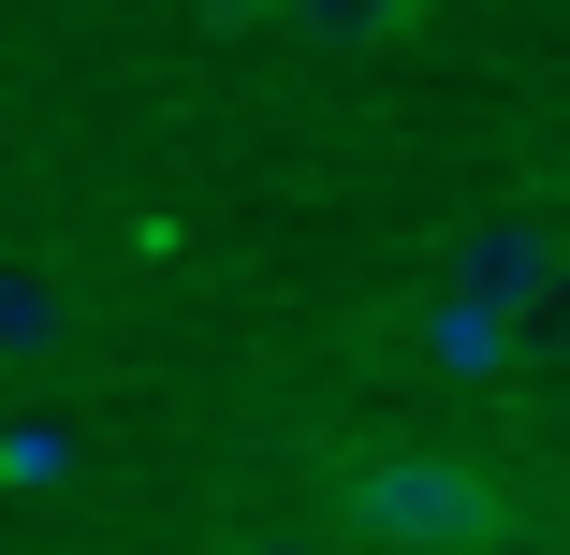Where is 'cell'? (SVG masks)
<instances>
[{"label": "cell", "mask_w": 570, "mask_h": 555, "mask_svg": "<svg viewBox=\"0 0 570 555\" xmlns=\"http://www.w3.org/2000/svg\"><path fill=\"white\" fill-rule=\"evenodd\" d=\"M512 512L483 468L453 454H352L336 468V541H395V555H483Z\"/></svg>", "instance_id": "6da1fadb"}, {"label": "cell", "mask_w": 570, "mask_h": 555, "mask_svg": "<svg viewBox=\"0 0 570 555\" xmlns=\"http://www.w3.org/2000/svg\"><path fill=\"white\" fill-rule=\"evenodd\" d=\"M278 16H293L307 44H352V59H395V44H424V0H278Z\"/></svg>", "instance_id": "3957f363"}, {"label": "cell", "mask_w": 570, "mask_h": 555, "mask_svg": "<svg viewBox=\"0 0 570 555\" xmlns=\"http://www.w3.org/2000/svg\"><path fill=\"white\" fill-rule=\"evenodd\" d=\"M30 351H59V278L0 264V366H30Z\"/></svg>", "instance_id": "8992f818"}, {"label": "cell", "mask_w": 570, "mask_h": 555, "mask_svg": "<svg viewBox=\"0 0 570 555\" xmlns=\"http://www.w3.org/2000/svg\"><path fill=\"white\" fill-rule=\"evenodd\" d=\"M205 16H278V0H205Z\"/></svg>", "instance_id": "9c48e42d"}, {"label": "cell", "mask_w": 570, "mask_h": 555, "mask_svg": "<svg viewBox=\"0 0 570 555\" xmlns=\"http://www.w3.org/2000/svg\"><path fill=\"white\" fill-rule=\"evenodd\" d=\"M219 555H352L336 526H249V541H219Z\"/></svg>", "instance_id": "ba28073f"}, {"label": "cell", "mask_w": 570, "mask_h": 555, "mask_svg": "<svg viewBox=\"0 0 570 555\" xmlns=\"http://www.w3.org/2000/svg\"><path fill=\"white\" fill-rule=\"evenodd\" d=\"M424 351L469 366V380H512V307H469V293H424Z\"/></svg>", "instance_id": "5b68a950"}, {"label": "cell", "mask_w": 570, "mask_h": 555, "mask_svg": "<svg viewBox=\"0 0 570 555\" xmlns=\"http://www.w3.org/2000/svg\"><path fill=\"white\" fill-rule=\"evenodd\" d=\"M512 380H570V249L512 293Z\"/></svg>", "instance_id": "277c9868"}, {"label": "cell", "mask_w": 570, "mask_h": 555, "mask_svg": "<svg viewBox=\"0 0 570 555\" xmlns=\"http://www.w3.org/2000/svg\"><path fill=\"white\" fill-rule=\"evenodd\" d=\"M0 468H16V483H59V468H73V438H59V424H16V438H0Z\"/></svg>", "instance_id": "52a82bcc"}, {"label": "cell", "mask_w": 570, "mask_h": 555, "mask_svg": "<svg viewBox=\"0 0 570 555\" xmlns=\"http://www.w3.org/2000/svg\"><path fill=\"white\" fill-rule=\"evenodd\" d=\"M556 249H570L556 219H469V235L439 249V293H469V307H512V293H527Z\"/></svg>", "instance_id": "7a4b0ae2"}]
</instances>
